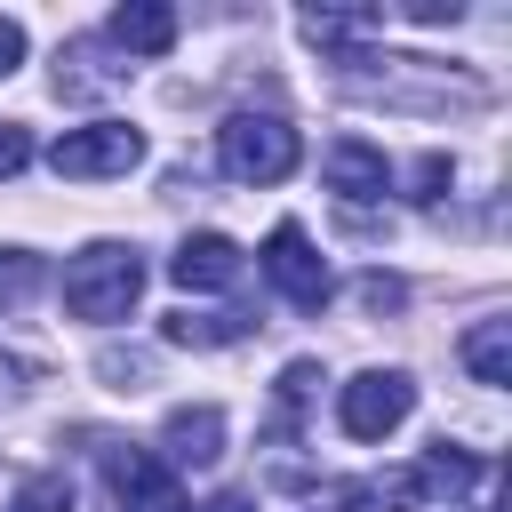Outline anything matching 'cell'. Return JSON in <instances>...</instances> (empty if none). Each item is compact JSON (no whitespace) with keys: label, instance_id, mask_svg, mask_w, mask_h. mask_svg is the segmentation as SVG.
Wrapping results in <instances>:
<instances>
[{"label":"cell","instance_id":"8","mask_svg":"<svg viewBox=\"0 0 512 512\" xmlns=\"http://www.w3.org/2000/svg\"><path fill=\"white\" fill-rule=\"evenodd\" d=\"M104 480H112V496H120L128 512H144V504L176 496V472H168L152 448H104Z\"/></svg>","mask_w":512,"mask_h":512},{"label":"cell","instance_id":"3","mask_svg":"<svg viewBox=\"0 0 512 512\" xmlns=\"http://www.w3.org/2000/svg\"><path fill=\"white\" fill-rule=\"evenodd\" d=\"M136 160H144V128H128V120H88V128H64V136L48 144V168L72 176V184L128 176Z\"/></svg>","mask_w":512,"mask_h":512},{"label":"cell","instance_id":"13","mask_svg":"<svg viewBox=\"0 0 512 512\" xmlns=\"http://www.w3.org/2000/svg\"><path fill=\"white\" fill-rule=\"evenodd\" d=\"M40 280H48V264H40L32 248H0V304H24V296H40Z\"/></svg>","mask_w":512,"mask_h":512},{"label":"cell","instance_id":"25","mask_svg":"<svg viewBox=\"0 0 512 512\" xmlns=\"http://www.w3.org/2000/svg\"><path fill=\"white\" fill-rule=\"evenodd\" d=\"M448 512H464V504H448Z\"/></svg>","mask_w":512,"mask_h":512},{"label":"cell","instance_id":"16","mask_svg":"<svg viewBox=\"0 0 512 512\" xmlns=\"http://www.w3.org/2000/svg\"><path fill=\"white\" fill-rule=\"evenodd\" d=\"M448 176H456V168H448V152H424V160L408 168V200H440V192H448Z\"/></svg>","mask_w":512,"mask_h":512},{"label":"cell","instance_id":"21","mask_svg":"<svg viewBox=\"0 0 512 512\" xmlns=\"http://www.w3.org/2000/svg\"><path fill=\"white\" fill-rule=\"evenodd\" d=\"M24 384H32V360H16V352H0V408H8V400H16Z\"/></svg>","mask_w":512,"mask_h":512},{"label":"cell","instance_id":"22","mask_svg":"<svg viewBox=\"0 0 512 512\" xmlns=\"http://www.w3.org/2000/svg\"><path fill=\"white\" fill-rule=\"evenodd\" d=\"M408 16H416V24H456L464 8H456V0H408Z\"/></svg>","mask_w":512,"mask_h":512},{"label":"cell","instance_id":"5","mask_svg":"<svg viewBox=\"0 0 512 512\" xmlns=\"http://www.w3.org/2000/svg\"><path fill=\"white\" fill-rule=\"evenodd\" d=\"M264 280L296 304V312H320L328 296H336V280H328V256L304 240V224H272V240H264Z\"/></svg>","mask_w":512,"mask_h":512},{"label":"cell","instance_id":"6","mask_svg":"<svg viewBox=\"0 0 512 512\" xmlns=\"http://www.w3.org/2000/svg\"><path fill=\"white\" fill-rule=\"evenodd\" d=\"M320 176H328L336 200H384V192H392V160H384L376 144H360V136H336V144L320 152Z\"/></svg>","mask_w":512,"mask_h":512},{"label":"cell","instance_id":"7","mask_svg":"<svg viewBox=\"0 0 512 512\" xmlns=\"http://www.w3.org/2000/svg\"><path fill=\"white\" fill-rule=\"evenodd\" d=\"M224 456V408H168L160 424V464H216Z\"/></svg>","mask_w":512,"mask_h":512},{"label":"cell","instance_id":"4","mask_svg":"<svg viewBox=\"0 0 512 512\" xmlns=\"http://www.w3.org/2000/svg\"><path fill=\"white\" fill-rule=\"evenodd\" d=\"M408 408H416L408 368H360L352 384H336V424H344V440H384V432L408 424Z\"/></svg>","mask_w":512,"mask_h":512},{"label":"cell","instance_id":"12","mask_svg":"<svg viewBox=\"0 0 512 512\" xmlns=\"http://www.w3.org/2000/svg\"><path fill=\"white\" fill-rule=\"evenodd\" d=\"M464 368H472L480 384H512V320H480V328L464 336Z\"/></svg>","mask_w":512,"mask_h":512},{"label":"cell","instance_id":"20","mask_svg":"<svg viewBox=\"0 0 512 512\" xmlns=\"http://www.w3.org/2000/svg\"><path fill=\"white\" fill-rule=\"evenodd\" d=\"M16 64H24V24H16V16H0V80H8Z\"/></svg>","mask_w":512,"mask_h":512},{"label":"cell","instance_id":"10","mask_svg":"<svg viewBox=\"0 0 512 512\" xmlns=\"http://www.w3.org/2000/svg\"><path fill=\"white\" fill-rule=\"evenodd\" d=\"M104 32H112L128 56H168V48H176V8H168V0H120Z\"/></svg>","mask_w":512,"mask_h":512},{"label":"cell","instance_id":"9","mask_svg":"<svg viewBox=\"0 0 512 512\" xmlns=\"http://www.w3.org/2000/svg\"><path fill=\"white\" fill-rule=\"evenodd\" d=\"M168 280L176 288H232L240 280V248L224 232H192L176 256H168Z\"/></svg>","mask_w":512,"mask_h":512},{"label":"cell","instance_id":"23","mask_svg":"<svg viewBox=\"0 0 512 512\" xmlns=\"http://www.w3.org/2000/svg\"><path fill=\"white\" fill-rule=\"evenodd\" d=\"M200 512H256V496H240V488H232V496H216V504H200Z\"/></svg>","mask_w":512,"mask_h":512},{"label":"cell","instance_id":"11","mask_svg":"<svg viewBox=\"0 0 512 512\" xmlns=\"http://www.w3.org/2000/svg\"><path fill=\"white\" fill-rule=\"evenodd\" d=\"M160 336L168 344H192V352H216V344H240L248 336V312H168Z\"/></svg>","mask_w":512,"mask_h":512},{"label":"cell","instance_id":"17","mask_svg":"<svg viewBox=\"0 0 512 512\" xmlns=\"http://www.w3.org/2000/svg\"><path fill=\"white\" fill-rule=\"evenodd\" d=\"M104 376H112L120 392H136V384L152 376V360H144V352H104Z\"/></svg>","mask_w":512,"mask_h":512},{"label":"cell","instance_id":"2","mask_svg":"<svg viewBox=\"0 0 512 512\" xmlns=\"http://www.w3.org/2000/svg\"><path fill=\"white\" fill-rule=\"evenodd\" d=\"M216 160H224L232 184H280L304 160V144H296V128L280 112H232L216 128Z\"/></svg>","mask_w":512,"mask_h":512},{"label":"cell","instance_id":"14","mask_svg":"<svg viewBox=\"0 0 512 512\" xmlns=\"http://www.w3.org/2000/svg\"><path fill=\"white\" fill-rule=\"evenodd\" d=\"M8 512H72V480H64V472H32V480L8 496Z\"/></svg>","mask_w":512,"mask_h":512},{"label":"cell","instance_id":"24","mask_svg":"<svg viewBox=\"0 0 512 512\" xmlns=\"http://www.w3.org/2000/svg\"><path fill=\"white\" fill-rule=\"evenodd\" d=\"M144 512H192V504H184V496H160V504H144Z\"/></svg>","mask_w":512,"mask_h":512},{"label":"cell","instance_id":"18","mask_svg":"<svg viewBox=\"0 0 512 512\" xmlns=\"http://www.w3.org/2000/svg\"><path fill=\"white\" fill-rule=\"evenodd\" d=\"M32 160V128H16V120H0V176H16Z\"/></svg>","mask_w":512,"mask_h":512},{"label":"cell","instance_id":"15","mask_svg":"<svg viewBox=\"0 0 512 512\" xmlns=\"http://www.w3.org/2000/svg\"><path fill=\"white\" fill-rule=\"evenodd\" d=\"M312 392H320V360H288V368H280V424H288Z\"/></svg>","mask_w":512,"mask_h":512},{"label":"cell","instance_id":"1","mask_svg":"<svg viewBox=\"0 0 512 512\" xmlns=\"http://www.w3.org/2000/svg\"><path fill=\"white\" fill-rule=\"evenodd\" d=\"M136 296H144V256H136L128 240H88V248L64 264V312H72V320L112 328V320L136 312Z\"/></svg>","mask_w":512,"mask_h":512},{"label":"cell","instance_id":"19","mask_svg":"<svg viewBox=\"0 0 512 512\" xmlns=\"http://www.w3.org/2000/svg\"><path fill=\"white\" fill-rule=\"evenodd\" d=\"M360 304H368V312H392V304H400V280L368 272V280H360Z\"/></svg>","mask_w":512,"mask_h":512}]
</instances>
